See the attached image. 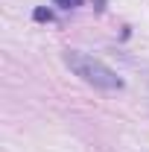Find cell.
<instances>
[{
  "label": "cell",
  "mask_w": 149,
  "mask_h": 152,
  "mask_svg": "<svg viewBox=\"0 0 149 152\" xmlns=\"http://www.w3.org/2000/svg\"><path fill=\"white\" fill-rule=\"evenodd\" d=\"M64 64H67L82 82H88V85L99 88V91H120V88H123V79L114 73L108 64H102L99 58L88 56V53L67 50V53H64Z\"/></svg>",
  "instance_id": "cell-1"
},
{
  "label": "cell",
  "mask_w": 149,
  "mask_h": 152,
  "mask_svg": "<svg viewBox=\"0 0 149 152\" xmlns=\"http://www.w3.org/2000/svg\"><path fill=\"white\" fill-rule=\"evenodd\" d=\"M56 6H61V9H73V6H82V0H53Z\"/></svg>",
  "instance_id": "cell-2"
},
{
  "label": "cell",
  "mask_w": 149,
  "mask_h": 152,
  "mask_svg": "<svg viewBox=\"0 0 149 152\" xmlns=\"http://www.w3.org/2000/svg\"><path fill=\"white\" fill-rule=\"evenodd\" d=\"M35 20H53V12L50 9H35Z\"/></svg>",
  "instance_id": "cell-3"
}]
</instances>
